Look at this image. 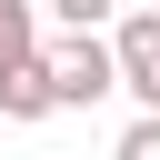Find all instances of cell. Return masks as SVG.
Returning <instances> with one entry per match:
<instances>
[{"label":"cell","instance_id":"obj_3","mask_svg":"<svg viewBox=\"0 0 160 160\" xmlns=\"http://www.w3.org/2000/svg\"><path fill=\"white\" fill-rule=\"evenodd\" d=\"M50 110H70V100H60V70H50V50L10 60V70H0V120H50Z\"/></svg>","mask_w":160,"mask_h":160},{"label":"cell","instance_id":"obj_6","mask_svg":"<svg viewBox=\"0 0 160 160\" xmlns=\"http://www.w3.org/2000/svg\"><path fill=\"white\" fill-rule=\"evenodd\" d=\"M110 160H160V110H140V120L110 140Z\"/></svg>","mask_w":160,"mask_h":160},{"label":"cell","instance_id":"obj_1","mask_svg":"<svg viewBox=\"0 0 160 160\" xmlns=\"http://www.w3.org/2000/svg\"><path fill=\"white\" fill-rule=\"evenodd\" d=\"M40 50H50L70 110H100V100L120 90V40H110V30H60V40H40Z\"/></svg>","mask_w":160,"mask_h":160},{"label":"cell","instance_id":"obj_5","mask_svg":"<svg viewBox=\"0 0 160 160\" xmlns=\"http://www.w3.org/2000/svg\"><path fill=\"white\" fill-rule=\"evenodd\" d=\"M50 20H60V30H110L120 0H50Z\"/></svg>","mask_w":160,"mask_h":160},{"label":"cell","instance_id":"obj_4","mask_svg":"<svg viewBox=\"0 0 160 160\" xmlns=\"http://www.w3.org/2000/svg\"><path fill=\"white\" fill-rule=\"evenodd\" d=\"M40 50V0H0V70Z\"/></svg>","mask_w":160,"mask_h":160},{"label":"cell","instance_id":"obj_2","mask_svg":"<svg viewBox=\"0 0 160 160\" xmlns=\"http://www.w3.org/2000/svg\"><path fill=\"white\" fill-rule=\"evenodd\" d=\"M110 40H120V90L140 110H160V10H120Z\"/></svg>","mask_w":160,"mask_h":160}]
</instances>
